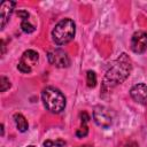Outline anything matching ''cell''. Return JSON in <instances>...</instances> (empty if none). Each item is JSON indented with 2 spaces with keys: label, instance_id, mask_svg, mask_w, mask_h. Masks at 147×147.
Segmentation results:
<instances>
[{
  "label": "cell",
  "instance_id": "16",
  "mask_svg": "<svg viewBox=\"0 0 147 147\" xmlns=\"http://www.w3.org/2000/svg\"><path fill=\"white\" fill-rule=\"evenodd\" d=\"M80 118H82V123L86 124V123H87V121L90 119V116L87 115V113H86V111H83V113L80 114Z\"/></svg>",
  "mask_w": 147,
  "mask_h": 147
},
{
  "label": "cell",
  "instance_id": "10",
  "mask_svg": "<svg viewBox=\"0 0 147 147\" xmlns=\"http://www.w3.org/2000/svg\"><path fill=\"white\" fill-rule=\"evenodd\" d=\"M14 121H15L16 127L20 132H25L29 129V123L22 114H15L14 115Z\"/></svg>",
  "mask_w": 147,
  "mask_h": 147
},
{
  "label": "cell",
  "instance_id": "5",
  "mask_svg": "<svg viewBox=\"0 0 147 147\" xmlns=\"http://www.w3.org/2000/svg\"><path fill=\"white\" fill-rule=\"evenodd\" d=\"M39 59V55L33 49H28L22 54V57L18 62L17 69L23 74H30L33 69V67L37 64Z\"/></svg>",
  "mask_w": 147,
  "mask_h": 147
},
{
  "label": "cell",
  "instance_id": "18",
  "mask_svg": "<svg viewBox=\"0 0 147 147\" xmlns=\"http://www.w3.org/2000/svg\"><path fill=\"white\" fill-rule=\"evenodd\" d=\"M44 146H45V147H52V146H54V141H52V140H46V141L44 142Z\"/></svg>",
  "mask_w": 147,
  "mask_h": 147
},
{
  "label": "cell",
  "instance_id": "4",
  "mask_svg": "<svg viewBox=\"0 0 147 147\" xmlns=\"http://www.w3.org/2000/svg\"><path fill=\"white\" fill-rule=\"evenodd\" d=\"M93 119L95 124L102 129H108L113 124L114 114L105 106H96L93 110Z\"/></svg>",
  "mask_w": 147,
  "mask_h": 147
},
{
  "label": "cell",
  "instance_id": "14",
  "mask_svg": "<svg viewBox=\"0 0 147 147\" xmlns=\"http://www.w3.org/2000/svg\"><path fill=\"white\" fill-rule=\"evenodd\" d=\"M87 134H88V129H87L86 124L82 123V126L76 131V136H77L78 138H84V137H86Z\"/></svg>",
  "mask_w": 147,
  "mask_h": 147
},
{
  "label": "cell",
  "instance_id": "1",
  "mask_svg": "<svg viewBox=\"0 0 147 147\" xmlns=\"http://www.w3.org/2000/svg\"><path fill=\"white\" fill-rule=\"evenodd\" d=\"M132 70V62L127 54L122 53L107 70L103 85L108 88L123 83Z\"/></svg>",
  "mask_w": 147,
  "mask_h": 147
},
{
  "label": "cell",
  "instance_id": "8",
  "mask_svg": "<svg viewBox=\"0 0 147 147\" xmlns=\"http://www.w3.org/2000/svg\"><path fill=\"white\" fill-rule=\"evenodd\" d=\"M131 98L140 103V105H147V85L146 84H137L132 86L130 90Z\"/></svg>",
  "mask_w": 147,
  "mask_h": 147
},
{
  "label": "cell",
  "instance_id": "7",
  "mask_svg": "<svg viewBox=\"0 0 147 147\" xmlns=\"http://www.w3.org/2000/svg\"><path fill=\"white\" fill-rule=\"evenodd\" d=\"M131 49L136 54H142L147 51V32L137 31L131 38Z\"/></svg>",
  "mask_w": 147,
  "mask_h": 147
},
{
  "label": "cell",
  "instance_id": "20",
  "mask_svg": "<svg viewBox=\"0 0 147 147\" xmlns=\"http://www.w3.org/2000/svg\"><path fill=\"white\" fill-rule=\"evenodd\" d=\"M28 147H34V146H32V145H30V146H28Z\"/></svg>",
  "mask_w": 147,
  "mask_h": 147
},
{
  "label": "cell",
  "instance_id": "2",
  "mask_svg": "<svg viewBox=\"0 0 147 147\" xmlns=\"http://www.w3.org/2000/svg\"><path fill=\"white\" fill-rule=\"evenodd\" d=\"M41 99L45 108L53 114H59L65 108V96L60 90L53 86H47L42 90Z\"/></svg>",
  "mask_w": 147,
  "mask_h": 147
},
{
  "label": "cell",
  "instance_id": "19",
  "mask_svg": "<svg viewBox=\"0 0 147 147\" xmlns=\"http://www.w3.org/2000/svg\"><path fill=\"white\" fill-rule=\"evenodd\" d=\"M79 147H93V146H91V145H84V146H79Z\"/></svg>",
  "mask_w": 147,
  "mask_h": 147
},
{
  "label": "cell",
  "instance_id": "13",
  "mask_svg": "<svg viewBox=\"0 0 147 147\" xmlns=\"http://www.w3.org/2000/svg\"><path fill=\"white\" fill-rule=\"evenodd\" d=\"M9 87H10V82H9V79H8L7 77H5V76H1V77H0V91H1V92H5V91H7Z\"/></svg>",
  "mask_w": 147,
  "mask_h": 147
},
{
  "label": "cell",
  "instance_id": "17",
  "mask_svg": "<svg viewBox=\"0 0 147 147\" xmlns=\"http://www.w3.org/2000/svg\"><path fill=\"white\" fill-rule=\"evenodd\" d=\"M54 145L57 146V147H62V146L65 145V141H63V140H56V141H54Z\"/></svg>",
  "mask_w": 147,
  "mask_h": 147
},
{
  "label": "cell",
  "instance_id": "9",
  "mask_svg": "<svg viewBox=\"0 0 147 147\" xmlns=\"http://www.w3.org/2000/svg\"><path fill=\"white\" fill-rule=\"evenodd\" d=\"M16 2L15 1H3L0 6V26L1 30L6 26V24L9 21V17L11 15V13L14 11V7H15Z\"/></svg>",
  "mask_w": 147,
  "mask_h": 147
},
{
  "label": "cell",
  "instance_id": "11",
  "mask_svg": "<svg viewBox=\"0 0 147 147\" xmlns=\"http://www.w3.org/2000/svg\"><path fill=\"white\" fill-rule=\"evenodd\" d=\"M21 29H22V31L25 32V33H32V32L36 30L34 25H32V24L29 22V20H23V21H22V23H21Z\"/></svg>",
  "mask_w": 147,
  "mask_h": 147
},
{
  "label": "cell",
  "instance_id": "15",
  "mask_svg": "<svg viewBox=\"0 0 147 147\" xmlns=\"http://www.w3.org/2000/svg\"><path fill=\"white\" fill-rule=\"evenodd\" d=\"M17 15L22 18V21H23V20H29V16H30L26 10H18V11H17Z\"/></svg>",
  "mask_w": 147,
  "mask_h": 147
},
{
  "label": "cell",
  "instance_id": "3",
  "mask_svg": "<svg viewBox=\"0 0 147 147\" xmlns=\"http://www.w3.org/2000/svg\"><path fill=\"white\" fill-rule=\"evenodd\" d=\"M76 33V25L72 20H61L52 31V38L56 45H65L70 42Z\"/></svg>",
  "mask_w": 147,
  "mask_h": 147
},
{
  "label": "cell",
  "instance_id": "6",
  "mask_svg": "<svg viewBox=\"0 0 147 147\" xmlns=\"http://www.w3.org/2000/svg\"><path fill=\"white\" fill-rule=\"evenodd\" d=\"M48 62L56 68H67L70 65V59L68 54L62 49H52L47 54Z\"/></svg>",
  "mask_w": 147,
  "mask_h": 147
},
{
  "label": "cell",
  "instance_id": "12",
  "mask_svg": "<svg viewBox=\"0 0 147 147\" xmlns=\"http://www.w3.org/2000/svg\"><path fill=\"white\" fill-rule=\"evenodd\" d=\"M86 77H87V86L88 87H94L96 85V75H95V72L88 70L87 74H86Z\"/></svg>",
  "mask_w": 147,
  "mask_h": 147
}]
</instances>
